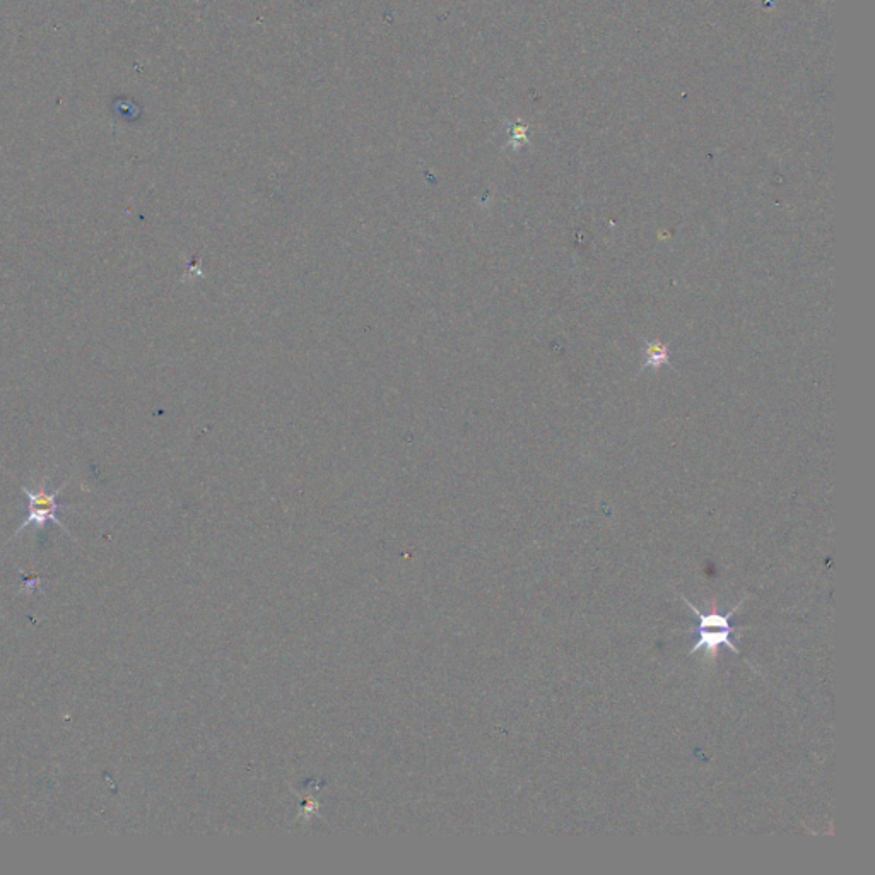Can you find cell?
Here are the masks:
<instances>
[{"label": "cell", "mask_w": 875, "mask_h": 875, "mask_svg": "<svg viewBox=\"0 0 875 875\" xmlns=\"http://www.w3.org/2000/svg\"><path fill=\"white\" fill-rule=\"evenodd\" d=\"M682 600L696 614V619H698V626L689 629V633H694V635L698 636V640H696L693 648H691V652H689L691 655L698 652V650H705L706 660L711 662V664L717 662L718 653H720L722 646H727L732 652L739 653L740 655L739 648L732 643L734 628L730 624V619L734 617L735 612L739 611L740 605L746 599L740 600L739 604L735 605L734 609L729 614H725V616L718 612V602L715 599L711 600L710 604H708V611L706 612L698 609L688 599L682 597Z\"/></svg>", "instance_id": "1"}, {"label": "cell", "mask_w": 875, "mask_h": 875, "mask_svg": "<svg viewBox=\"0 0 875 875\" xmlns=\"http://www.w3.org/2000/svg\"><path fill=\"white\" fill-rule=\"evenodd\" d=\"M47 482L48 479H43L42 484L38 486L36 491L23 488V493L26 494V498H28V515H26L24 522L19 525V529L14 532L11 539L18 537L23 530L28 529L31 525L36 527V529H45L47 522L55 523V525H59L60 529L64 530L65 534H71L69 529H67L64 523L60 522L59 517H57V513H59L60 510H67V506L57 503V498H59V494L62 493L65 484L64 486H60L59 489L52 491V493H48Z\"/></svg>", "instance_id": "2"}]
</instances>
